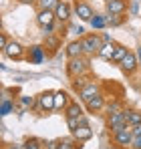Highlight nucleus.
<instances>
[{
	"mask_svg": "<svg viewBox=\"0 0 141 149\" xmlns=\"http://www.w3.org/2000/svg\"><path fill=\"white\" fill-rule=\"evenodd\" d=\"M89 71H91V61H89L87 54H81V56L69 58V63H67V74H69L70 79L89 74Z\"/></svg>",
	"mask_w": 141,
	"mask_h": 149,
	"instance_id": "f257e3e1",
	"label": "nucleus"
},
{
	"mask_svg": "<svg viewBox=\"0 0 141 149\" xmlns=\"http://www.w3.org/2000/svg\"><path fill=\"white\" fill-rule=\"evenodd\" d=\"M81 42H83V52H85L87 56H99V52H101L103 45H105L103 36L97 34V32L85 34V36L81 38Z\"/></svg>",
	"mask_w": 141,
	"mask_h": 149,
	"instance_id": "f03ea898",
	"label": "nucleus"
},
{
	"mask_svg": "<svg viewBox=\"0 0 141 149\" xmlns=\"http://www.w3.org/2000/svg\"><path fill=\"white\" fill-rule=\"evenodd\" d=\"M113 143L121 149H131V143H133V129H131V125H127L121 131L113 133Z\"/></svg>",
	"mask_w": 141,
	"mask_h": 149,
	"instance_id": "7ed1b4c3",
	"label": "nucleus"
},
{
	"mask_svg": "<svg viewBox=\"0 0 141 149\" xmlns=\"http://www.w3.org/2000/svg\"><path fill=\"white\" fill-rule=\"evenodd\" d=\"M34 109L40 111L43 115H45V113H50V111H54V93H52V91H45V93H40V95L36 97V105H34Z\"/></svg>",
	"mask_w": 141,
	"mask_h": 149,
	"instance_id": "20e7f679",
	"label": "nucleus"
},
{
	"mask_svg": "<svg viewBox=\"0 0 141 149\" xmlns=\"http://www.w3.org/2000/svg\"><path fill=\"white\" fill-rule=\"evenodd\" d=\"M119 67H121V71L123 74H127V77H131V74L135 73L137 69H139V63H137V54L133 52V50H129L125 56H123V61L119 63Z\"/></svg>",
	"mask_w": 141,
	"mask_h": 149,
	"instance_id": "39448f33",
	"label": "nucleus"
},
{
	"mask_svg": "<svg viewBox=\"0 0 141 149\" xmlns=\"http://www.w3.org/2000/svg\"><path fill=\"white\" fill-rule=\"evenodd\" d=\"M127 119H125V109L123 111H119V113H111V115H107V127L111 129V135L113 133H117L121 131L123 127H127Z\"/></svg>",
	"mask_w": 141,
	"mask_h": 149,
	"instance_id": "423d86ee",
	"label": "nucleus"
},
{
	"mask_svg": "<svg viewBox=\"0 0 141 149\" xmlns=\"http://www.w3.org/2000/svg\"><path fill=\"white\" fill-rule=\"evenodd\" d=\"M75 14H77L79 20H83V22H91V18L95 16L91 4L85 2V0H77V2H75Z\"/></svg>",
	"mask_w": 141,
	"mask_h": 149,
	"instance_id": "0eeeda50",
	"label": "nucleus"
},
{
	"mask_svg": "<svg viewBox=\"0 0 141 149\" xmlns=\"http://www.w3.org/2000/svg\"><path fill=\"white\" fill-rule=\"evenodd\" d=\"M2 54L8 56V58H12V61H20V58L24 56V47L20 45V42H16V40H10L8 47L2 50Z\"/></svg>",
	"mask_w": 141,
	"mask_h": 149,
	"instance_id": "6e6552de",
	"label": "nucleus"
},
{
	"mask_svg": "<svg viewBox=\"0 0 141 149\" xmlns=\"http://www.w3.org/2000/svg\"><path fill=\"white\" fill-rule=\"evenodd\" d=\"M105 8H107V14H127L129 0H111V2H105Z\"/></svg>",
	"mask_w": 141,
	"mask_h": 149,
	"instance_id": "1a4fd4ad",
	"label": "nucleus"
},
{
	"mask_svg": "<svg viewBox=\"0 0 141 149\" xmlns=\"http://www.w3.org/2000/svg\"><path fill=\"white\" fill-rule=\"evenodd\" d=\"M45 58H47V49H45V47L34 45V47L28 49V63H32V65H40Z\"/></svg>",
	"mask_w": 141,
	"mask_h": 149,
	"instance_id": "9d476101",
	"label": "nucleus"
},
{
	"mask_svg": "<svg viewBox=\"0 0 141 149\" xmlns=\"http://www.w3.org/2000/svg\"><path fill=\"white\" fill-rule=\"evenodd\" d=\"M36 22H38V26L54 24V22H57V14H54V10H50V8H40V10L36 12Z\"/></svg>",
	"mask_w": 141,
	"mask_h": 149,
	"instance_id": "9b49d317",
	"label": "nucleus"
},
{
	"mask_svg": "<svg viewBox=\"0 0 141 149\" xmlns=\"http://www.w3.org/2000/svg\"><path fill=\"white\" fill-rule=\"evenodd\" d=\"M97 93H101V87H99V83L91 81V83H87V85L79 91V99L83 101V103H87V101L91 99V97H95Z\"/></svg>",
	"mask_w": 141,
	"mask_h": 149,
	"instance_id": "f8f14e48",
	"label": "nucleus"
},
{
	"mask_svg": "<svg viewBox=\"0 0 141 149\" xmlns=\"http://www.w3.org/2000/svg\"><path fill=\"white\" fill-rule=\"evenodd\" d=\"M85 107H87V111L89 113H99V111H103L107 105H105V97L101 95V93H97L95 97H91V99L85 103Z\"/></svg>",
	"mask_w": 141,
	"mask_h": 149,
	"instance_id": "ddd939ff",
	"label": "nucleus"
},
{
	"mask_svg": "<svg viewBox=\"0 0 141 149\" xmlns=\"http://www.w3.org/2000/svg\"><path fill=\"white\" fill-rule=\"evenodd\" d=\"M70 12H73V10H70V4H69V2H63V0H61V2H59V6L54 8L57 20H59V22H63V24H65V22H69Z\"/></svg>",
	"mask_w": 141,
	"mask_h": 149,
	"instance_id": "4468645a",
	"label": "nucleus"
},
{
	"mask_svg": "<svg viewBox=\"0 0 141 149\" xmlns=\"http://www.w3.org/2000/svg\"><path fill=\"white\" fill-rule=\"evenodd\" d=\"M73 137H75L79 143H85V141H89V139L93 137V129H91L89 125H81V127H77V129L73 131Z\"/></svg>",
	"mask_w": 141,
	"mask_h": 149,
	"instance_id": "2eb2a0df",
	"label": "nucleus"
},
{
	"mask_svg": "<svg viewBox=\"0 0 141 149\" xmlns=\"http://www.w3.org/2000/svg\"><path fill=\"white\" fill-rule=\"evenodd\" d=\"M70 105V99L67 95V91H57L54 93V111H65Z\"/></svg>",
	"mask_w": 141,
	"mask_h": 149,
	"instance_id": "dca6fc26",
	"label": "nucleus"
},
{
	"mask_svg": "<svg viewBox=\"0 0 141 149\" xmlns=\"http://www.w3.org/2000/svg\"><path fill=\"white\" fill-rule=\"evenodd\" d=\"M65 54H67V58H75V56L85 54V52H83V42H81V38L69 42V45H67V49H65Z\"/></svg>",
	"mask_w": 141,
	"mask_h": 149,
	"instance_id": "f3484780",
	"label": "nucleus"
},
{
	"mask_svg": "<svg viewBox=\"0 0 141 149\" xmlns=\"http://www.w3.org/2000/svg\"><path fill=\"white\" fill-rule=\"evenodd\" d=\"M115 50H117V42H105L103 49H101V52H99V56L105 58V61H113Z\"/></svg>",
	"mask_w": 141,
	"mask_h": 149,
	"instance_id": "a211bd4d",
	"label": "nucleus"
},
{
	"mask_svg": "<svg viewBox=\"0 0 141 149\" xmlns=\"http://www.w3.org/2000/svg\"><path fill=\"white\" fill-rule=\"evenodd\" d=\"M125 119H127V123L131 125H139L141 123V111L137 109H125Z\"/></svg>",
	"mask_w": 141,
	"mask_h": 149,
	"instance_id": "6ab92c4d",
	"label": "nucleus"
},
{
	"mask_svg": "<svg viewBox=\"0 0 141 149\" xmlns=\"http://www.w3.org/2000/svg\"><path fill=\"white\" fill-rule=\"evenodd\" d=\"M107 26V14H95L91 18V28L93 30H103Z\"/></svg>",
	"mask_w": 141,
	"mask_h": 149,
	"instance_id": "aec40b11",
	"label": "nucleus"
},
{
	"mask_svg": "<svg viewBox=\"0 0 141 149\" xmlns=\"http://www.w3.org/2000/svg\"><path fill=\"white\" fill-rule=\"evenodd\" d=\"M129 16V14H127ZM127 16L125 14H107V26H121L125 24V20H127Z\"/></svg>",
	"mask_w": 141,
	"mask_h": 149,
	"instance_id": "412c9836",
	"label": "nucleus"
},
{
	"mask_svg": "<svg viewBox=\"0 0 141 149\" xmlns=\"http://www.w3.org/2000/svg\"><path fill=\"white\" fill-rule=\"evenodd\" d=\"M81 115H85L83 113V107L79 105V103H70L69 107L65 109V117L69 119V117H81Z\"/></svg>",
	"mask_w": 141,
	"mask_h": 149,
	"instance_id": "4be33fe9",
	"label": "nucleus"
},
{
	"mask_svg": "<svg viewBox=\"0 0 141 149\" xmlns=\"http://www.w3.org/2000/svg\"><path fill=\"white\" fill-rule=\"evenodd\" d=\"M61 47V40H59V36H54V34H50V36H45V49L48 50H54Z\"/></svg>",
	"mask_w": 141,
	"mask_h": 149,
	"instance_id": "5701e85b",
	"label": "nucleus"
},
{
	"mask_svg": "<svg viewBox=\"0 0 141 149\" xmlns=\"http://www.w3.org/2000/svg\"><path fill=\"white\" fill-rule=\"evenodd\" d=\"M87 83H91V79H89V74H83V77H77V79H73V89L79 93Z\"/></svg>",
	"mask_w": 141,
	"mask_h": 149,
	"instance_id": "b1692460",
	"label": "nucleus"
},
{
	"mask_svg": "<svg viewBox=\"0 0 141 149\" xmlns=\"http://www.w3.org/2000/svg\"><path fill=\"white\" fill-rule=\"evenodd\" d=\"M127 52H129V50H127V47H123V45H117V50H115V54H113V61H111V63L119 65V63L123 61V56H125Z\"/></svg>",
	"mask_w": 141,
	"mask_h": 149,
	"instance_id": "393cba45",
	"label": "nucleus"
},
{
	"mask_svg": "<svg viewBox=\"0 0 141 149\" xmlns=\"http://www.w3.org/2000/svg\"><path fill=\"white\" fill-rule=\"evenodd\" d=\"M18 105H20V107H24V109H28V107L32 109V107L36 105V97H28V95H22V97L18 99Z\"/></svg>",
	"mask_w": 141,
	"mask_h": 149,
	"instance_id": "a878e982",
	"label": "nucleus"
},
{
	"mask_svg": "<svg viewBox=\"0 0 141 149\" xmlns=\"http://www.w3.org/2000/svg\"><path fill=\"white\" fill-rule=\"evenodd\" d=\"M105 111H107V115H111V113H119V111H123V103H121V101H111V103L105 107Z\"/></svg>",
	"mask_w": 141,
	"mask_h": 149,
	"instance_id": "bb28decb",
	"label": "nucleus"
},
{
	"mask_svg": "<svg viewBox=\"0 0 141 149\" xmlns=\"http://www.w3.org/2000/svg\"><path fill=\"white\" fill-rule=\"evenodd\" d=\"M59 2H61V0H38L36 6H38V10H40V8H50V10H54V8L59 6Z\"/></svg>",
	"mask_w": 141,
	"mask_h": 149,
	"instance_id": "cd10ccee",
	"label": "nucleus"
},
{
	"mask_svg": "<svg viewBox=\"0 0 141 149\" xmlns=\"http://www.w3.org/2000/svg\"><path fill=\"white\" fill-rule=\"evenodd\" d=\"M43 145H40V141L38 139H34V137H30V139H26L24 141V145H22V149H40Z\"/></svg>",
	"mask_w": 141,
	"mask_h": 149,
	"instance_id": "c85d7f7f",
	"label": "nucleus"
},
{
	"mask_svg": "<svg viewBox=\"0 0 141 149\" xmlns=\"http://www.w3.org/2000/svg\"><path fill=\"white\" fill-rule=\"evenodd\" d=\"M12 109H14V103H12V101H8V99L2 101V107H0V113H2V115H8Z\"/></svg>",
	"mask_w": 141,
	"mask_h": 149,
	"instance_id": "c756f323",
	"label": "nucleus"
},
{
	"mask_svg": "<svg viewBox=\"0 0 141 149\" xmlns=\"http://www.w3.org/2000/svg\"><path fill=\"white\" fill-rule=\"evenodd\" d=\"M139 12V4L137 2H129V8H127V14H131V16H135Z\"/></svg>",
	"mask_w": 141,
	"mask_h": 149,
	"instance_id": "7c9ffc66",
	"label": "nucleus"
},
{
	"mask_svg": "<svg viewBox=\"0 0 141 149\" xmlns=\"http://www.w3.org/2000/svg\"><path fill=\"white\" fill-rule=\"evenodd\" d=\"M40 32H43L45 36H50V34L54 32V24H47V26H40Z\"/></svg>",
	"mask_w": 141,
	"mask_h": 149,
	"instance_id": "2f4dec72",
	"label": "nucleus"
},
{
	"mask_svg": "<svg viewBox=\"0 0 141 149\" xmlns=\"http://www.w3.org/2000/svg\"><path fill=\"white\" fill-rule=\"evenodd\" d=\"M8 42H10V38H8V36L2 32V34H0V50L6 49V47H8Z\"/></svg>",
	"mask_w": 141,
	"mask_h": 149,
	"instance_id": "473e14b6",
	"label": "nucleus"
},
{
	"mask_svg": "<svg viewBox=\"0 0 141 149\" xmlns=\"http://www.w3.org/2000/svg\"><path fill=\"white\" fill-rule=\"evenodd\" d=\"M131 149H141V135H139V137H133V143H131Z\"/></svg>",
	"mask_w": 141,
	"mask_h": 149,
	"instance_id": "72a5a7b5",
	"label": "nucleus"
},
{
	"mask_svg": "<svg viewBox=\"0 0 141 149\" xmlns=\"http://www.w3.org/2000/svg\"><path fill=\"white\" fill-rule=\"evenodd\" d=\"M131 129H133V137H139V135H141V123L139 125H133Z\"/></svg>",
	"mask_w": 141,
	"mask_h": 149,
	"instance_id": "f704fd0d",
	"label": "nucleus"
},
{
	"mask_svg": "<svg viewBox=\"0 0 141 149\" xmlns=\"http://www.w3.org/2000/svg\"><path fill=\"white\" fill-rule=\"evenodd\" d=\"M47 149H59V139H57V141H48Z\"/></svg>",
	"mask_w": 141,
	"mask_h": 149,
	"instance_id": "c9c22d12",
	"label": "nucleus"
},
{
	"mask_svg": "<svg viewBox=\"0 0 141 149\" xmlns=\"http://www.w3.org/2000/svg\"><path fill=\"white\" fill-rule=\"evenodd\" d=\"M101 36H103V40H105V42H113V38H111V34H109V32H103Z\"/></svg>",
	"mask_w": 141,
	"mask_h": 149,
	"instance_id": "e433bc0d",
	"label": "nucleus"
},
{
	"mask_svg": "<svg viewBox=\"0 0 141 149\" xmlns=\"http://www.w3.org/2000/svg\"><path fill=\"white\" fill-rule=\"evenodd\" d=\"M135 54H137V63H139V69H141V47L137 49V52H135Z\"/></svg>",
	"mask_w": 141,
	"mask_h": 149,
	"instance_id": "4c0bfd02",
	"label": "nucleus"
},
{
	"mask_svg": "<svg viewBox=\"0 0 141 149\" xmlns=\"http://www.w3.org/2000/svg\"><path fill=\"white\" fill-rule=\"evenodd\" d=\"M18 2H22V4H36L38 0H18Z\"/></svg>",
	"mask_w": 141,
	"mask_h": 149,
	"instance_id": "58836bf2",
	"label": "nucleus"
},
{
	"mask_svg": "<svg viewBox=\"0 0 141 149\" xmlns=\"http://www.w3.org/2000/svg\"><path fill=\"white\" fill-rule=\"evenodd\" d=\"M4 149H22V145H6Z\"/></svg>",
	"mask_w": 141,
	"mask_h": 149,
	"instance_id": "ea45409f",
	"label": "nucleus"
},
{
	"mask_svg": "<svg viewBox=\"0 0 141 149\" xmlns=\"http://www.w3.org/2000/svg\"><path fill=\"white\" fill-rule=\"evenodd\" d=\"M105 2H111V0H105Z\"/></svg>",
	"mask_w": 141,
	"mask_h": 149,
	"instance_id": "a19ab883",
	"label": "nucleus"
}]
</instances>
